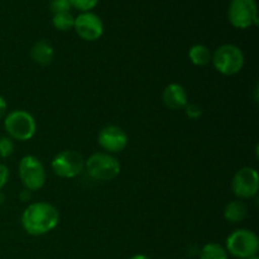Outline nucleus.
<instances>
[{
    "label": "nucleus",
    "mask_w": 259,
    "mask_h": 259,
    "mask_svg": "<svg viewBox=\"0 0 259 259\" xmlns=\"http://www.w3.org/2000/svg\"><path fill=\"white\" fill-rule=\"evenodd\" d=\"M247 215L248 206L243 200H233V201L228 202L224 209V219L232 224L243 222Z\"/></svg>",
    "instance_id": "nucleus-14"
},
{
    "label": "nucleus",
    "mask_w": 259,
    "mask_h": 259,
    "mask_svg": "<svg viewBox=\"0 0 259 259\" xmlns=\"http://www.w3.org/2000/svg\"><path fill=\"white\" fill-rule=\"evenodd\" d=\"M60 223V211L47 201H37L28 205L20 218V224L27 234L33 237L48 234Z\"/></svg>",
    "instance_id": "nucleus-1"
},
{
    "label": "nucleus",
    "mask_w": 259,
    "mask_h": 259,
    "mask_svg": "<svg viewBox=\"0 0 259 259\" xmlns=\"http://www.w3.org/2000/svg\"><path fill=\"white\" fill-rule=\"evenodd\" d=\"M200 259H229L225 247L219 243H207L200 249Z\"/></svg>",
    "instance_id": "nucleus-16"
},
{
    "label": "nucleus",
    "mask_w": 259,
    "mask_h": 259,
    "mask_svg": "<svg viewBox=\"0 0 259 259\" xmlns=\"http://www.w3.org/2000/svg\"><path fill=\"white\" fill-rule=\"evenodd\" d=\"M14 153V142L9 137H0V158H9Z\"/></svg>",
    "instance_id": "nucleus-18"
},
{
    "label": "nucleus",
    "mask_w": 259,
    "mask_h": 259,
    "mask_svg": "<svg viewBox=\"0 0 259 259\" xmlns=\"http://www.w3.org/2000/svg\"><path fill=\"white\" fill-rule=\"evenodd\" d=\"M228 19L237 29H248L258 24L255 0H232L228 8Z\"/></svg>",
    "instance_id": "nucleus-8"
},
{
    "label": "nucleus",
    "mask_w": 259,
    "mask_h": 259,
    "mask_svg": "<svg viewBox=\"0 0 259 259\" xmlns=\"http://www.w3.org/2000/svg\"><path fill=\"white\" fill-rule=\"evenodd\" d=\"M162 100L169 110H180L189 104V94L184 86L172 82L164 88Z\"/></svg>",
    "instance_id": "nucleus-12"
},
{
    "label": "nucleus",
    "mask_w": 259,
    "mask_h": 259,
    "mask_svg": "<svg viewBox=\"0 0 259 259\" xmlns=\"http://www.w3.org/2000/svg\"><path fill=\"white\" fill-rule=\"evenodd\" d=\"M189 60L197 67H204L211 62V51L207 46L197 43L189 50Z\"/></svg>",
    "instance_id": "nucleus-15"
},
{
    "label": "nucleus",
    "mask_w": 259,
    "mask_h": 259,
    "mask_svg": "<svg viewBox=\"0 0 259 259\" xmlns=\"http://www.w3.org/2000/svg\"><path fill=\"white\" fill-rule=\"evenodd\" d=\"M50 9L52 14H60V13L71 12L72 7H71L70 0H51Z\"/></svg>",
    "instance_id": "nucleus-20"
},
{
    "label": "nucleus",
    "mask_w": 259,
    "mask_h": 259,
    "mask_svg": "<svg viewBox=\"0 0 259 259\" xmlns=\"http://www.w3.org/2000/svg\"><path fill=\"white\" fill-rule=\"evenodd\" d=\"M247 259H259L258 255H255V257H250V258H247Z\"/></svg>",
    "instance_id": "nucleus-26"
},
{
    "label": "nucleus",
    "mask_w": 259,
    "mask_h": 259,
    "mask_svg": "<svg viewBox=\"0 0 259 259\" xmlns=\"http://www.w3.org/2000/svg\"><path fill=\"white\" fill-rule=\"evenodd\" d=\"M233 194L238 200H249L258 194L259 176L253 167H243L235 172L232 180Z\"/></svg>",
    "instance_id": "nucleus-9"
},
{
    "label": "nucleus",
    "mask_w": 259,
    "mask_h": 259,
    "mask_svg": "<svg viewBox=\"0 0 259 259\" xmlns=\"http://www.w3.org/2000/svg\"><path fill=\"white\" fill-rule=\"evenodd\" d=\"M99 2L100 0H70L71 7L77 9L80 13L91 12L99 4Z\"/></svg>",
    "instance_id": "nucleus-19"
},
{
    "label": "nucleus",
    "mask_w": 259,
    "mask_h": 259,
    "mask_svg": "<svg viewBox=\"0 0 259 259\" xmlns=\"http://www.w3.org/2000/svg\"><path fill=\"white\" fill-rule=\"evenodd\" d=\"M51 168L61 179H75L85 171V159L78 152L65 149L53 157Z\"/></svg>",
    "instance_id": "nucleus-7"
},
{
    "label": "nucleus",
    "mask_w": 259,
    "mask_h": 259,
    "mask_svg": "<svg viewBox=\"0 0 259 259\" xmlns=\"http://www.w3.org/2000/svg\"><path fill=\"white\" fill-rule=\"evenodd\" d=\"M30 57L37 65L48 66L55 58V48L47 40H37L30 48Z\"/></svg>",
    "instance_id": "nucleus-13"
},
{
    "label": "nucleus",
    "mask_w": 259,
    "mask_h": 259,
    "mask_svg": "<svg viewBox=\"0 0 259 259\" xmlns=\"http://www.w3.org/2000/svg\"><path fill=\"white\" fill-rule=\"evenodd\" d=\"M85 171L95 181L106 182L116 179L121 171L120 162L106 152H96L85 159Z\"/></svg>",
    "instance_id": "nucleus-2"
},
{
    "label": "nucleus",
    "mask_w": 259,
    "mask_h": 259,
    "mask_svg": "<svg viewBox=\"0 0 259 259\" xmlns=\"http://www.w3.org/2000/svg\"><path fill=\"white\" fill-rule=\"evenodd\" d=\"M244 53L238 46L227 43L211 53V62L215 70L224 76L237 75L244 66Z\"/></svg>",
    "instance_id": "nucleus-3"
},
{
    "label": "nucleus",
    "mask_w": 259,
    "mask_h": 259,
    "mask_svg": "<svg viewBox=\"0 0 259 259\" xmlns=\"http://www.w3.org/2000/svg\"><path fill=\"white\" fill-rule=\"evenodd\" d=\"M184 109H185V114H186L190 119H192V120H197V119L201 118L202 108L200 105H197V104L189 103Z\"/></svg>",
    "instance_id": "nucleus-21"
},
{
    "label": "nucleus",
    "mask_w": 259,
    "mask_h": 259,
    "mask_svg": "<svg viewBox=\"0 0 259 259\" xmlns=\"http://www.w3.org/2000/svg\"><path fill=\"white\" fill-rule=\"evenodd\" d=\"M18 174L23 187L30 192L42 189L47 179L42 161L32 154L24 156L20 159L18 164Z\"/></svg>",
    "instance_id": "nucleus-6"
},
{
    "label": "nucleus",
    "mask_w": 259,
    "mask_h": 259,
    "mask_svg": "<svg viewBox=\"0 0 259 259\" xmlns=\"http://www.w3.org/2000/svg\"><path fill=\"white\" fill-rule=\"evenodd\" d=\"M8 181H9V168L7 164L0 163V191L4 189Z\"/></svg>",
    "instance_id": "nucleus-22"
},
{
    "label": "nucleus",
    "mask_w": 259,
    "mask_h": 259,
    "mask_svg": "<svg viewBox=\"0 0 259 259\" xmlns=\"http://www.w3.org/2000/svg\"><path fill=\"white\" fill-rule=\"evenodd\" d=\"M19 197H20V200H22V201H24V202L29 201L30 197H32V192L24 189V190H22V191H20Z\"/></svg>",
    "instance_id": "nucleus-24"
},
{
    "label": "nucleus",
    "mask_w": 259,
    "mask_h": 259,
    "mask_svg": "<svg viewBox=\"0 0 259 259\" xmlns=\"http://www.w3.org/2000/svg\"><path fill=\"white\" fill-rule=\"evenodd\" d=\"M128 134L118 125H106L99 132L98 143L109 154L120 153L128 146Z\"/></svg>",
    "instance_id": "nucleus-11"
},
{
    "label": "nucleus",
    "mask_w": 259,
    "mask_h": 259,
    "mask_svg": "<svg viewBox=\"0 0 259 259\" xmlns=\"http://www.w3.org/2000/svg\"><path fill=\"white\" fill-rule=\"evenodd\" d=\"M4 128L13 141L27 142L35 136L37 123L34 116L25 110H13L4 116Z\"/></svg>",
    "instance_id": "nucleus-4"
},
{
    "label": "nucleus",
    "mask_w": 259,
    "mask_h": 259,
    "mask_svg": "<svg viewBox=\"0 0 259 259\" xmlns=\"http://www.w3.org/2000/svg\"><path fill=\"white\" fill-rule=\"evenodd\" d=\"M129 259H152V258L148 257V255H146V254H136Z\"/></svg>",
    "instance_id": "nucleus-25"
},
{
    "label": "nucleus",
    "mask_w": 259,
    "mask_h": 259,
    "mask_svg": "<svg viewBox=\"0 0 259 259\" xmlns=\"http://www.w3.org/2000/svg\"><path fill=\"white\" fill-rule=\"evenodd\" d=\"M225 249L228 254L235 258L255 257L259 252V238L253 230L237 229L227 238Z\"/></svg>",
    "instance_id": "nucleus-5"
},
{
    "label": "nucleus",
    "mask_w": 259,
    "mask_h": 259,
    "mask_svg": "<svg viewBox=\"0 0 259 259\" xmlns=\"http://www.w3.org/2000/svg\"><path fill=\"white\" fill-rule=\"evenodd\" d=\"M73 29L81 39L86 42H95L103 35L104 23L95 13L83 12L75 17Z\"/></svg>",
    "instance_id": "nucleus-10"
},
{
    "label": "nucleus",
    "mask_w": 259,
    "mask_h": 259,
    "mask_svg": "<svg viewBox=\"0 0 259 259\" xmlns=\"http://www.w3.org/2000/svg\"><path fill=\"white\" fill-rule=\"evenodd\" d=\"M52 24L56 29L61 30V32L71 30V29H73V24H75V17L71 14V12L60 13V14H53Z\"/></svg>",
    "instance_id": "nucleus-17"
},
{
    "label": "nucleus",
    "mask_w": 259,
    "mask_h": 259,
    "mask_svg": "<svg viewBox=\"0 0 259 259\" xmlns=\"http://www.w3.org/2000/svg\"><path fill=\"white\" fill-rule=\"evenodd\" d=\"M7 108H8L7 100H5L3 96H0V120L4 119L5 114H7Z\"/></svg>",
    "instance_id": "nucleus-23"
}]
</instances>
